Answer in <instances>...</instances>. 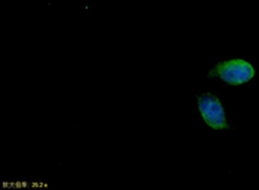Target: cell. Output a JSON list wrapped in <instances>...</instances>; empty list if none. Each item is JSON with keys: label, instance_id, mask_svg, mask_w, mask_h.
Returning a JSON list of instances; mask_svg holds the SVG:
<instances>
[{"label": "cell", "instance_id": "cell-1", "mask_svg": "<svg viewBox=\"0 0 259 190\" xmlns=\"http://www.w3.org/2000/svg\"><path fill=\"white\" fill-rule=\"evenodd\" d=\"M255 76V68L244 59H228L217 64L209 77H220L222 81L231 84V86H240L247 81H250Z\"/></svg>", "mask_w": 259, "mask_h": 190}, {"label": "cell", "instance_id": "cell-2", "mask_svg": "<svg viewBox=\"0 0 259 190\" xmlns=\"http://www.w3.org/2000/svg\"><path fill=\"white\" fill-rule=\"evenodd\" d=\"M197 109L203 121L213 130H227L228 121L225 116L221 100L212 93H203L197 96Z\"/></svg>", "mask_w": 259, "mask_h": 190}]
</instances>
